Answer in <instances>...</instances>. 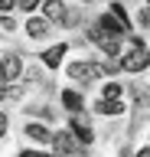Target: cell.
Wrapping results in <instances>:
<instances>
[{
  "mask_svg": "<svg viewBox=\"0 0 150 157\" xmlns=\"http://www.w3.org/2000/svg\"><path fill=\"white\" fill-rule=\"evenodd\" d=\"M147 66H150V49H144V43H134V49L121 59V69L124 72H140V69H147Z\"/></svg>",
  "mask_w": 150,
  "mask_h": 157,
  "instance_id": "obj_1",
  "label": "cell"
},
{
  "mask_svg": "<svg viewBox=\"0 0 150 157\" xmlns=\"http://www.w3.org/2000/svg\"><path fill=\"white\" fill-rule=\"evenodd\" d=\"M52 147L59 151V154H82V141L72 131H59V134H52Z\"/></svg>",
  "mask_w": 150,
  "mask_h": 157,
  "instance_id": "obj_2",
  "label": "cell"
},
{
  "mask_svg": "<svg viewBox=\"0 0 150 157\" xmlns=\"http://www.w3.org/2000/svg\"><path fill=\"white\" fill-rule=\"evenodd\" d=\"M91 39H95V43H98V46L108 52V56H118V52H121V43L111 36V33H104L101 26H95V29H91Z\"/></svg>",
  "mask_w": 150,
  "mask_h": 157,
  "instance_id": "obj_3",
  "label": "cell"
},
{
  "mask_svg": "<svg viewBox=\"0 0 150 157\" xmlns=\"http://www.w3.org/2000/svg\"><path fill=\"white\" fill-rule=\"evenodd\" d=\"M98 72H101V69L95 66V62H72V66H69V75L79 78V82H91Z\"/></svg>",
  "mask_w": 150,
  "mask_h": 157,
  "instance_id": "obj_4",
  "label": "cell"
},
{
  "mask_svg": "<svg viewBox=\"0 0 150 157\" xmlns=\"http://www.w3.org/2000/svg\"><path fill=\"white\" fill-rule=\"evenodd\" d=\"M98 26L104 29V33H111V36H121V33H127V23H124V20H118L114 13H104V17H98Z\"/></svg>",
  "mask_w": 150,
  "mask_h": 157,
  "instance_id": "obj_5",
  "label": "cell"
},
{
  "mask_svg": "<svg viewBox=\"0 0 150 157\" xmlns=\"http://www.w3.org/2000/svg\"><path fill=\"white\" fill-rule=\"evenodd\" d=\"M42 10H46V20H59V23H65V3H62V0H46Z\"/></svg>",
  "mask_w": 150,
  "mask_h": 157,
  "instance_id": "obj_6",
  "label": "cell"
},
{
  "mask_svg": "<svg viewBox=\"0 0 150 157\" xmlns=\"http://www.w3.org/2000/svg\"><path fill=\"white\" fill-rule=\"evenodd\" d=\"M72 131H75V137H79L82 144H91V137H95V134H91V128L85 124V118H82V115H75V121H72Z\"/></svg>",
  "mask_w": 150,
  "mask_h": 157,
  "instance_id": "obj_7",
  "label": "cell"
},
{
  "mask_svg": "<svg viewBox=\"0 0 150 157\" xmlns=\"http://www.w3.org/2000/svg\"><path fill=\"white\" fill-rule=\"evenodd\" d=\"M62 56H65V43H59V46H52V49H46V52H42V62H46V66L49 69H56L62 62Z\"/></svg>",
  "mask_w": 150,
  "mask_h": 157,
  "instance_id": "obj_8",
  "label": "cell"
},
{
  "mask_svg": "<svg viewBox=\"0 0 150 157\" xmlns=\"http://www.w3.org/2000/svg\"><path fill=\"white\" fill-rule=\"evenodd\" d=\"M98 111L101 115H121L124 111V101L121 98H104V101H98Z\"/></svg>",
  "mask_w": 150,
  "mask_h": 157,
  "instance_id": "obj_9",
  "label": "cell"
},
{
  "mask_svg": "<svg viewBox=\"0 0 150 157\" xmlns=\"http://www.w3.org/2000/svg\"><path fill=\"white\" fill-rule=\"evenodd\" d=\"M26 134H30L33 141H42V144H49V141H52V131H49V128H42V124H26Z\"/></svg>",
  "mask_w": 150,
  "mask_h": 157,
  "instance_id": "obj_10",
  "label": "cell"
},
{
  "mask_svg": "<svg viewBox=\"0 0 150 157\" xmlns=\"http://www.w3.org/2000/svg\"><path fill=\"white\" fill-rule=\"evenodd\" d=\"M62 105L69 108V111H82V95L72 92V88H65V92H62Z\"/></svg>",
  "mask_w": 150,
  "mask_h": 157,
  "instance_id": "obj_11",
  "label": "cell"
},
{
  "mask_svg": "<svg viewBox=\"0 0 150 157\" xmlns=\"http://www.w3.org/2000/svg\"><path fill=\"white\" fill-rule=\"evenodd\" d=\"M26 33H30L33 39H39V36L49 33V23H46V20H30V23H26Z\"/></svg>",
  "mask_w": 150,
  "mask_h": 157,
  "instance_id": "obj_12",
  "label": "cell"
},
{
  "mask_svg": "<svg viewBox=\"0 0 150 157\" xmlns=\"http://www.w3.org/2000/svg\"><path fill=\"white\" fill-rule=\"evenodd\" d=\"M20 59H16V56H7V59H3V75H7V82H10V78H16V75H20Z\"/></svg>",
  "mask_w": 150,
  "mask_h": 157,
  "instance_id": "obj_13",
  "label": "cell"
},
{
  "mask_svg": "<svg viewBox=\"0 0 150 157\" xmlns=\"http://www.w3.org/2000/svg\"><path fill=\"white\" fill-rule=\"evenodd\" d=\"M104 98H121V85H118V82L104 85Z\"/></svg>",
  "mask_w": 150,
  "mask_h": 157,
  "instance_id": "obj_14",
  "label": "cell"
},
{
  "mask_svg": "<svg viewBox=\"0 0 150 157\" xmlns=\"http://www.w3.org/2000/svg\"><path fill=\"white\" fill-rule=\"evenodd\" d=\"M16 3H20V10H26V13H30V10H36L42 3V0H16Z\"/></svg>",
  "mask_w": 150,
  "mask_h": 157,
  "instance_id": "obj_15",
  "label": "cell"
},
{
  "mask_svg": "<svg viewBox=\"0 0 150 157\" xmlns=\"http://www.w3.org/2000/svg\"><path fill=\"white\" fill-rule=\"evenodd\" d=\"M13 3H16V0H0V13H7V10H13Z\"/></svg>",
  "mask_w": 150,
  "mask_h": 157,
  "instance_id": "obj_16",
  "label": "cell"
},
{
  "mask_svg": "<svg viewBox=\"0 0 150 157\" xmlns=\"http://www.w3.org/2000/svg\"><path fill=\"white\" fill-rule=\"evenodd\" d=\"M140 23H144V26H150V10H144V13H140Z\"/></svg>",
  "mask_w": 150,
  "mask_h": 157,
  "instance_id": "obj_17",
  "label": "cell"
},
{
  "mask_svg": "<svg viewBox=\"0 0 150 157\" xmlns=\"http://www.w3.org/2000/svg\"><path fill=\"white\" fill-rule=\"evenodd\" d=\"M7 131V115H0V134Z\"/></svg>",
  "mask_w": 150,
  "mask_h": 157,
  "instance_id": "obj_18",
  "label": "cell"
},
{
  "mask_svg": "<svg viewBox=\"0 0 150 157\" xmlns=\"http://www.w3.org/2000/svg\"><path fill=\"white\" fill-rule=\"evenodd\" d=\"M7 82V75H3V59H0V85Z\"/></svg>",
  "mask_w": 150,
  "mask_h": 157,
  "instance_id": "obj_19",
  "label": "cell"
},
{
  "mask_svg": "<svg viewBox=\"0 0 150 157\" xmlns=\"http://www.w3.org/2000/svg\"><path fill=\"white\" fill-rule=\"evenodd\" d=\"M137 154H140V157H150V147H144V151H137Z\"/></svg>",
  "mask_w": 150,
  "mask_h": 157,
  "instance_id": "obj_20",
  "label": "cell"
}]
</instances>
